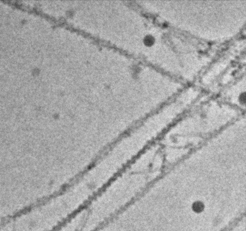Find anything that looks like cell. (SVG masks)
I'll return each mask as SVG.
<instances>
[{
	"label": "cell",
	"instance_id": "obj_1",
	"mask_svg": "<svg viewBox=\"0 0 246 231\" xmlns=\"http://www.w3.org/2000/svg\"><path fill=\"white\" fill-rule=\"evenodd\" d=\"M155 41V38L151 35H147L144 38V42L147 45H151Z\"/></svg>",
	"mask_w": 246,
	"mask_h": 231
}]
</instances>
